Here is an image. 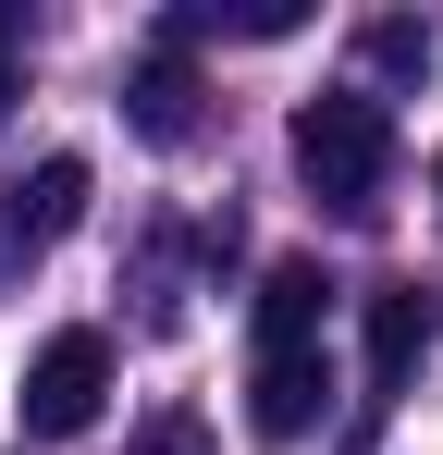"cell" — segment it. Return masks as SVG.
Returning a JSON list of instances; mask_svg holds the SVG:
<instances>
[{
	"instance_id": "obj_9",
	"label": "cell",
	"mask_w": 443,
	"mask_h": 455,
	"mask_svg": "<svg viewBox=\"0 0 443 455\" xmlns=\"http://www.w3.org/2000/svg\"><path fill=\"white\" fill-rule=\"evenodd\" d=\"M12 50H25V12H0V124H12Z\"/></svg>"
},
{
	"instance_id": "obj_5",
	"label": "cell",
	"mask_w": 443,
	"mask_h": 455,
	"mask_svg": "<svg viewBox=\"0 0 443 455\" xmlns=\"http://www.w3.org/2000/svg\"><path fill=\"white\" fill-rule=\"evenodd\" d=\"M74 222H86V160L50 148L25 185H12V197H0V271H12V259H37V246H62Z\"/></svg>"
},
{
	"instance_id": "obj_10",
	"label": "cell",
	"mask_w": 443,
	"mask_h": 455,
	"mask_svg": "<svg viewBox=\"0 0 443 455\" xmlns=\"http://www.w3.org/2000/svg\"><path fill=\"white\" fill-rule=\"evenodd\" d=\"M431 197H443V160H431Z\"/></svg>"
},
{
	"instance_id": "obj_8",
	"label": "cell",
	"mask_w": 443,
	"mask_h": 455,
	"mask_svg": "<svg viewBox=\"0 0 443 455\" xmlns=\"http://www.w3.org/2000/svg\"><path fill=\"white\" fill-rule=\"evenodd\" d=\"M369 62H394V75H407V62H431V37H419V25H369Z\"/></svg>"
},
{
	"instance_id": "obj_3",
	"label": "cell",
	"mask_w": 443,
	"mask_h": 455,
	"mask_svg": "<svg viewBox=\"0 0 443 455\" xmlns=\"http://www.w3.org/2000/svg\"><path fill=\"white\" fill-rule=\"evenodd\" d=\"M99 406H111V332H50L25 370V431L74 443V431H99Z\"/></svg>"
},
{
	"instance_id": "obj_6",
	"label": "cell",
	"mask_w": 443,
	"mask_h": 455,
	"mask_svg": "<svg viewBox=\"0 0 443 455\" xmlns=\"http://www.w3.org/2000/svg\"><path fill=\"white\" fill-rule=\"evenodd\" d=\"M124 124H136L148 148H185V136H197V75H185V50H148L136 75H124Z\"/></svg>"
},
{
	"instance_id": "obj_7",
	"label": "cell",
	"mask_w": 443,
	"mask_h": 455,
	"mask_svg": "<svg viewBox=\"0 0 443 455\" xmlns=\"http://www.w3.org/2000/svg\"><path fill=\"white\" fill-rule=\"evenodd\" d=\"M124 455H222V443H210V419H197V406H160V419H148Z\"/></svg>"
},
{
	"instance_id": "obj_4",
	"label": "cell",
	"mask_w": 443,
	"mask_h": 455,
	"mask_svg": "<svg viewBox=\"0 0 443 455\" xmlns=\"http://www.w3.org/2000/svg\"><path fill=\"white\" fill-rule=\"evenodd\" d=\"M419 345H431V307H419V283H369V394H358V419H345V443H369V431H382V406L407 394Z\"/></svg>"
},
{
	"instance_id": "obj_2",
	"label": "cell",
	"mask_w": 443,
	"mask_h": 455,
	"mask_svg": "<svg viewBox=\"0 0 443 455\" xmlns=\"http://www.w3.org/2000/svg\"><path fill=\"white\" fill-rule=\"evenodd\" d=\"M295 172H308L345 222H369V210H382V185H394V111H382L369 86L308 99V111H295Z\"/></svg>"
},
{
	"instance_id": "obj_1",
	"label": "cell",
	"mask_w": 443,
	"mask_h": 455,
	"mask_svg": "<svg viewBox=\"0 0 443 455\" xmlns=\"http://www.w3.org/2000/svg\"><path fill=\"white\" fill-rule=\"evenodd\" d=\"M320 320H333L320 259H271L259 271V357H246V419L271 443L320 431Z\"/></svg>"
}]
</instances>
